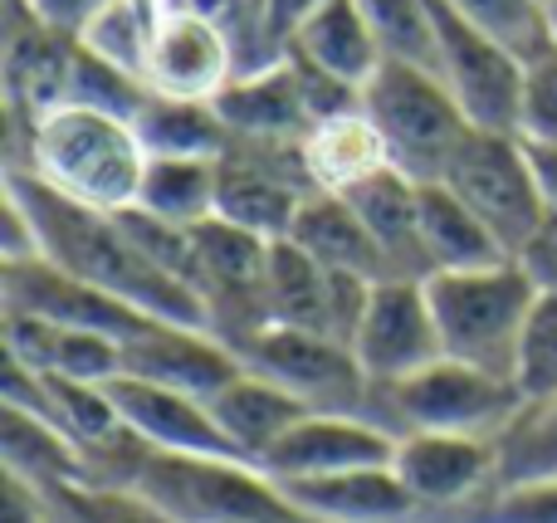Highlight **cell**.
Segmentation results:
<instances>
[{
	"label": "cell",
	"mask_w": 557,
	"mask_h": 523,
	"mask_svg": "<svg viewBox=\"0 0 557 523\" xmlns=\"http://www.w3.org/2000/svg\"><path fill=\"white\" fill-rule=\"evenodd\" d=\"M5 186L25 201L29 221L39 235V260L59 264L64 274L94 284V289L123 299L127 309H137L143 319L157 323H191V328H211V309L206 299L182 284L176 274H166L162 264H152L133 245V235L123 231V221L94 206H78L69 196L49 191L39 176H29L25 166H10Z\"/></svg>",
	"instance_id": "6da1fadb"
},
{
	"label": "cell",
	"mask_w": 557,
	"mask_h": 523,
	"mask_svg": "<svg viewBox=\"0 0 557 523\" xmlns=\"http://www.w3.org/2000/svg\"><path fill=\"white\" fill-rule=\"evenodd\" d=\"M25 172L94 211H133L147 176V147L133 117L64 103L25 127Z\"/></svg>",
	"instance_id": "7a4b0ae2"
},
{
	"label": "cell",
	"mask_w": 557,
	"mask_h": 523,
	"mask_svg": "<svg viewBox=\"0 0 557 523\" xmlns=\"http://www.w3.org/2000/svg\"><path fill=\"white\" fill-rule=\"evenodd\" d=\"M425 299H431L445 358H460L470 368L513 382L523 328L539 303V289L519 260L490 264V270L425 274Z\"/></svg>",
	"instance_id": "3957f363"
},
{
	"label": "cell",
	"mask_w": 557,
	"mask_h": 523,
	"mask_svg": "<svg viewBox=\"0 0 557 523\" xmlns=\"http://www.w3.org/2000/svg\"><path fill=\"white\" fill-rule=\"evenodd\" d=\"M127 489L152 499L176 523H313L298 514L278 480L250 460L147 450Z\"/></svg>",
	"instance_id": "277c9868"
},
{
	"label": "cell",
	"mask_w": 557,
	"mask_h": 523,
	"mask_svg": "<svg viewBox=\"0 0 557 523\" xmlns=\"http://www.w3.org/2000/svg\"><path fill=\"white\" fill-rule=\"evenodd\" d=\"M362 113L376 123L392 166L416 182H441L455 147L470 137V117L460 113L455 94L435 69L386 59L362 88Z\"/></svg>",
	"instance_id": "5b68a950"
},
{
	"label": "cell",
	"mask_w": 557,
	"mask_h": 523,
	"mask_svg": "<svg viewBox=\"0 0 557 523\" xmlns=\"http://www.w3.org/2000/svg\"><path fill=\"white\" fill-rule=\"evenodd\" d=\"M382 416L396 436L406 431H441V436H484L499 440V431L523 407V391L509 377H494L460 358H435L431 368L411 372L406 382L376 391Z\"/></svg>",
	"instance_id": "8992f818"
},
{
	"label": "cell",
	"mask_w": 557,
	"mask_h": 523,
	"mask_svg": "<svg viewBox=\"0 0 557 523\" xmlns=\"http://www.w3.org/2000/svg\"><path fill=\"white\" fill-rule=\"evenodd\" d=\"M245 358V368L260 377L288 387L298 401H308L313 411H357V416H382V397L367 382L362 362L347 343L323 338V333L284 328V323H264L235 348Z\"/></svg>",
	"instance_id": "52a82bcc"
},
{
	"label": "cell",
	"mask_w": 557,
	"mask_h": 523,
	"mask_svg": "<svg viewBox=\"0 0 557 523\" xmlns=\"http://www.w3.org/2000/svg\"><path fill=\"white\" fill-rule=\"evenodd\" d=\"M441 186H450L474 215L494 231V240L519 260V250L533 240L543 225V196L533 186V166L523 152L519 133H484L470 127L460 147H455L450 166L441 172Z\"/></svg>",
	"instance_id": "ba28073f"
},
{
	"label": "cell",
	"mask_w": 557,
	"mask_h": 523,
	"mask_svg": "<svg viewBox=\"0 0 557 523\" xmlns=\"http://www.w3.org/2000/svg\"><path fill=\"white\" fill-rule=\"evenodd\" d=\"M435 10V74L455 94L470 127L484 133H519L523 108V59L465 15H455L445 0H431Z\"/></svg>",
	"instance_id": "9c48e42d"
},
{
	"label": "cell",
	"mask_w": 557,
	"mask_h": 523,
	"mask_svg": "<svg viewBox=\"0 0 557 523\" xmlns=\"http://www.w3.org/2000/svg\"><path fill=\"white\" fill-rule=\"evenodd\" d=\"M235 69V39L211 10L172 0L157 20L152 49H147V94L152 98H186V103H215Z\"/></svg>",
	"instance_id": "30bf717a"
},
{
	"label": "cell",
	"mask_w": 557,
	"mask_h": 523,
	"mask_svg": "<svg viewBox=\"0 0 557 523\" xmlns=\"http://www.w3.org/2000/svg\"><path fill=\"white\" fill-rule=\"evenodd\" d=\"M352 352L376 391L396 387L411 372L445 358L441 328H435L431 299H425V279H376L367 294L362 323L352 333Z\"/></svg>",
	"instance_id": "8fae6325"
},
{
	"label": "cell",
	"mask_w": 557,
	"mask_h": 523,
	"mask_svg": "<svg viewBox=\"0 0 557 523\" xmlns=\"http://www.w3.org/2000/svg\"><path fill=\"white\" fill-rule=\"evenodd\" d=\"M308 191H313V182L304 172V152L298 147L231 142V152L221 157L215 215L264 235V240H288Z\"/></svg>",
	"instance_id": "7c38bea8"
},
{
	"label": "cell",
	"mask_w": 557,
	"mask_h": 523,
	"mask_svg": "<svg viewBox=\"0 0 557 523\" xmlns=\"http://www.w3.org/2000/svg\"><path fill=\"white\" fill-rule=\"evenodd\" d=\"M396 431L376 416H357V411H308L294 431L264 456V475L278 485L294 480H323L347 475V470H376L396 460Z\"/></svg>",
	"instance_id": "4fadbf2b"
},
{
	"label": "cell",
	"mask_w": 557,
	"mask_h": 523,
	"mask_svg": "<svg viewBox=\"0 0 557 523\" xmlns=\"http://www.w3.org/2000/svg\"><path fill=\"white\" fill-rule=\"evenodd\" d=\"M392 470L411 489L421 514H450L474 505L499 485V450L484 436H441V431H406L396 440Z\"/></svg>",
	"instance_id": "5bb4252c"
},
{
	"label": "cell",
	"mask_w": 557,
	"mask_h": 523,
	"mask_svg": "<svg viewBox=\"0 0 557 523\" xmlns=\"http://www.w3.org/2000/svg\"><path fill=\"white\" fill-rule=\"evenodd\" d=\"M245 372V358L215 328L191 323H147L137 338L123 343V377H143L157 387L186 391L211 401Z\"/></svg>",
	"instance_id": "9a60e30c"
},
{
	"label": "cell",
	"mask_w": 557,
	"mask_h": 523,
	"mask_svg": "<svg viewBox=\"0 0 557 523\" xmlns=\"http://www.w3.org/2000/svg\"><path fill=\"white\" fill-rule=\"evenodd\" d=\"M0 289H5V309L15 313H35V319L64 323V328H84V333H103V338H137L147 323L137 309H127L123 299L94 289V284L64 274L49 260H25V264H0Z\"/></svg>",
	"instance_id": "2e32d148"
},
{
	"label": "cell",
	"mask_w": 557,
	"mask_h": 523,
	"mask_svg": "<svg viewBox=\"0 0 557 523\" xmlns=\"http://www.w3.org/2000/svg\"><path fill=\"white\" fill-rule=\"evenodd\" d=\"M108 391H113V407H117V416H123V426L133 431L147 450H162V456L245 460L240 450L225 440L211 401L186 397V391H172V387H157V382H143V377H123V372L108 382Z\"/></svg>",
	"instance_id": "e0dca14e"
},
{
	"label": "cell",
	"mask_w": 557,
	"mask_h": 523,
	"mask_svg": "<svg viewBox=\"0 0 557 523\" xmlns=\"http://www.w3.org/2000/svg\"><path fill=\"white\" fill-rule=\"evenodd\" d=\"M215 113L225 117L235 142H270V147H298L313 133V108L298 84L294 59L278 49V59L260 69H240L215 98Z\"/></svg>",
	"instance_id": "ac0fdd59"
},
{
	"label": "cell",
	"mask_w": 557,
	"mask_h": 523,
	"mask_svg": "<svg viewBox=\"0 0 557 523\" xmlns=\"http://www.w3.org/2000/svg\"><path fill=\"white\" fill-rule=\"evenodd\" d=\"M5 358L29 372H45V377L113 382L123 372V343L5 309Z\"/></svg>",
	"instance_id": "d6986e66"
},
{
	"label": "cell",
	"mask_w": 557,
	"mask_h": 523,
	"mask_svg": "<svg viewBox=\"0 0 557 523\" xmlns=\"http://www.w3.org/2000/svg\"><path fill=\"white\" fill-rule=\"evenodd\" d=\"M343 196L362 215L392 279H425L431 274L421 250V182L416 176H406L401 166H382Z\"/></svg>",
	"instance_id": "ffe728a7"
},
{
	"label": "cell",
	"mask_w": 557,
	"mask_h": 523,
	"mask_svg": "<svg viewBox=\"0 0 557 523\" xmlns=\"http://www.w3.org/2000/svg\"><path fill=\"white\" fill-rule=\"evenodd\" d=\"M294 509L313 523H416L411 489L401 485L392 465L376 470H347V475H323V480H294L278 485Z\"/></svg>",
	"instance_id": "44dd1931"
},
{
	"label": "cell",
	"mask_w": 557,
	"mask_h": 523,
	"mask_svg": "<svg viewBox=\"0 0 557 523\" xmlns=\"http://www.w3.org/2000/svg\"><path fill=\"white\" fill-rule=\"evenodd\" d=\"M284 49L298 54L304 64L323 69L337 84H347L352 94H362L367 78L386 64L382 45H376V35L357 0H323V5H313L298 20V29L288 35Z\"/></svg>",
	"instance_id": "7402d4cb"
},
{
	"label": "cell",
	"mask_w": 557,
	"mask_h": 523,
	"mask_svg": "<svg viewBox=\"0 0 557 523\" xmlns=\"http://www.w3.org/2000/svg\"><path fill=\"white\" fill-rule=\"evenodd\" d=\"M211 411H215V421H221L225 440H231V446L240 450L250 465L264 470V456H270V450L313 407H308V401H298L288 387H278V382H270V377H260V372L245 368L231 387L211 397Z\"/></svg>",
	"instance_id": "603a6c76"
},
{
	"label": "cell",
	"mask_w": 557,
	"mask_h": 523,
	"mask_svg": "<svg viewBox=\"0 0 557 523\" xmlns=\"http://www.w3.org/2000/svg\"><path fill=\"white\" fill-rule=\"evenodd\" d=\"M288 240L337 274H357V279H372V284L392 279L376 240L367 235L362 215L337 191H308V201L298 206V221H294V231H288Z\"/></svg>",
	"instance_id": "cb8c5ba5"
},
{
	"label": "cell",
	"mask_w": 557,
	"mask_h": 523,
	"mask_svg": "<svg viewBox=\"0 0 557 523\" xmlns=\"http://www.w3.org/2000/svg\"><path fill=\"white\" fill-rule=\"evenodd\" d=\"M0 446H5V475L20 480L25 489H35V495H49V489H64V485H94V470H88L84 450L54 421L35 416L25 407H5Z\"/></svg>",
	"instance_id": "d4e9b609"
},
{
	"label": "cell",
	"mask_w": 557,
	"mask_h": 523,
	"mask_svg": "<svg viewBox=\"0 0 557 523\" xmlns=\"http://www.w3.org/2000/svg\"><path fill=\"white\" fill-rule=\"evenodd\" d=\"M298 152H304V172L313 182V191H337V196L352 191L357 182H367L382 166H392L382 133L362 113V103L313 123V133L298 142Z\"/></svg>",
	"instance_id": "484cf974"
},
{
	"label": "cell",
	"mask_w": 557,
	"mask_h": 523,
	"mask_svg": "<svg viewBox=\"0 0 557 523\" xmlns=\"http://www.w3.org/2000/svg\"><path fill=\"white\" fill-rule=\"evenodd\" d=\"M421 250L425 270L450 274V270H490V264L513 260L494 231L441 182H421Z\"/></svg>",
	"instance_id": "4316f807"
},
{
	"label": "cell",
	"mask_w": 557,
	"mask_h": 523,
	"mask_svg": "<svg viewBox=\"0 0 557 523\" xmlns=\"http://www.w3.org/2000/svg\"><path fill=\"white\" fill-rule=\"evenodd\" d=\"M215 196H221V157H147L137 211L196 231L215 221Z\"/></svg>",
	"instance_id": "83f0119b"
},
{
	"label": "cell",
	"mask_w": 557,
	"mask_h": 523,
	"mask_svg": "<svg viewBox=\"0 0 557 523\" xmlns=\"http://www.w3.org/2000/svg\"><path fill=\"white\" fill-rule=\"evenodd\" d=\"M133 127L147 157H225L235 142L215 103H186V98H147Z\"/></svg>",
	"instance_id": "f1b7e54d"
},
{
	"label": "cell",
	"mask_w": 557,
	"mask_h": 523,
	"mask_svg": "<svg viewBox=\"0 0 557 523\" xmlns=\"http://www.w3.org/2000/svg\"><path fill=\"white\" fill-rule=\"evenodd\" d=\"M494 450H499V485L557 480V397L523 401L499 431Z\"/></svg>",
	"instance_id": "f546056e"
},
{
	"label": "cell",
	"mask_w": 557,
	"mask_h": 523,
	"mask_svg": "<svg viewBox=\"0 0 557 523\" xmlns=\"http://www.w3.org/2000/svg\"><path fill=\"white\" fill-rule=\"evenodd\" d=\"M166 5H152V0H108L88 29L78 35V45L88 54H98L103 64L123 69L143 84L147 74V49H152V35H157V20H162Z\"/></svg>",
	"instance_id": "4dcf8cb0"
},
{
	"label": "cell",
	"mask_w": 557,
	"mask_h": 523,
	"mask_svg": "<svg viewBox=\"0 0 557 523\" xmlns=\"http://www.w3.org/2000/svg\"><path fill=\"white\" fill-rule=\"evenodd\" d=\"M54 523H176L166 519L152 499L123 485H64L39 495Z\"/></svg>",
	"instance_id": "1f68e13d"
},
{
	"label": "cell",
	"mask_w": 557,
	"mask_h": 523,
	"mask_svg": "<svg viewBox=\"0 0 557 523\" xmlns=\"http://www.w3.org/2000/svg\"><path fill=\"white\" fill-rule=\"evenodd\" d=\"M445 5L455 15H465L470 25H480L484 35H494L499 45H509L523 64L553 45L548 0H445Z\"/></svg>",
	"instance_id": "d6a6232c"
},
{
	"label": "cell",
	"mask_w": 557,
	"mask_h": 523,
	"mask_svg": "<svg viewBox=\"0 0 557 523\" xmlns=\"http://www.w3.org/2000/svg\"><path fill=\"white\" fill-rule=\"evenodd\" d=\"M386 59L435 69V10L431 0H357Z\"/></svg>",
	"instance_id": "836d02e7"
},
{
	"label": "cell",
	"mask_w": 557,
	"mask_h": 523,
	"mask_svg": "<svg viewBox=\"0 0 557 523\" xmlns=\"http://www.w3.org/2000/svg\"><path fill=\"white\" fill-rule=\"evenodd\" d=\"M513 387L523 391V401L557 397V299H548V294H539L529 313L519 362H513Z\"/></svg>",
	"instance_id": "e575fe53"
},
{
	"label": "cell",
	"mask_w": 557,
	"mask_h": 523,
	"mask_svg": "<svg viewBox=\"0 0 557 523\" xmlns=\"http://www.w3.org/2000/svg\"><path fill=\"white\" fill-rule=\"evenodd\" d=\"M519 137L523 142H557V45L523 64Z\"/></svg>",
	"instance_id": "d590c367"
},
{
	"label": "cell",
	"mask_w": 557,
	"mask_h": 523,
	"mask_svg": "<svg viewBox=\"0 0 557 523\" xmlns=\"http://www.w3.org/2000/svg\"><path fill=\"white\" fill-rule=\"evenodd\" d=\"M519 264L533 279V289L557 299V215H543V225L533 231V240L519 250Z\"/></svg>",
	"instance_id": "8d00e7d4"
},
{
	"label": "cell",
	"mask_w": 557,
	"mask_h": 523,
	"mask_svg": "<svg viewBox=\"0 0 557 523\" xmlns=\"http://www.w3.org/2000/svg\"><path fill=\"white\" fill-rule=\"evenodd\" d=\"M25 5H29V15H35L39 25H49V29H59V35L78 39L88 29V20H94L108 0H25Z\"/></svg>",
	"instance_id": "74e56055"
},
{
	"label": "cell",
	"mask_w": 557,
	"mask_h": 523,
	"mask_svg": "<svg viewBox=\"0 0 557 523\" xmlns=\"http://www.w3.org/2000/svg\"><path fill=\"white\" fill-rule=\"evenodd\" d=\"M529 152V166H533V186L543 196V211L557 215V142H523Z\"/></svg>",
	"instance_id": "f35d334b"
},
{
	"label": "cell",
	"mask_w": 557,
	"mask_h": 523,
	"mask_svg": "<svg viewBox=\"0 0 557 523\" xmlns=\"http://www.w3.org/2000/svg\"><path fill=\"white\" fill-rule=\"evenodd\" d=\"M260 5H264V29H270L274 45L284 49L288 35L298 29V20H304L313 5H323V0H260Z\"/></svg>",
	"instance_id": "ab89813d"
},
{
	"label": "cell",
	"mask_w": 557,
	"mask_h": 523,
	"mask_svg": "<svg viewBox=\"0 0 557 523\" xmlns=\"http://www.w3.org/2000/svg\"><path fill=\"white\" fill-rule=\"evenodd\" d=\"M548 29H553V45H557V0H548Z\"/></svg>",
	"instance_id": "60d3db41"
},
{
	"label": "cell",
	"mask_w": 557,
	"mask_h": 523,
	"mask_svg": "<svg viewBox=\"0 0 557 523\" xmlns=\"http://www.w3.org/2000/svg\"><path fill=\"white\" fill-rule=\"evenodd\" d=\"M45 514H49V509H45ZM49 523H54V519H49Z\"/></svg>",
	"instance_id": "b9f144b4"
}]
</instances>
